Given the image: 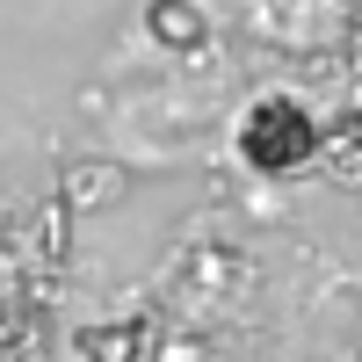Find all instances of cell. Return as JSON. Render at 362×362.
<instances>
[{
  "label": "cell",
  "mask_w": 362,
  "mask_h": 362,
  "mask_svg": "<svg viewBox=\"0 0 362 362\" xmlns=\"http://www.w3.org/2000/svg\"><path fill=\"white\" fill-rule=\"evenodd\" d=\"M355 138H362V124H355Z\"/></svg>",
  "instance_id": "obj_6"
},
{
  "label": "cell",
  "mask_w": 362,
  "mask_h": 362,
  "mask_svg": "<svg viewBox=\"0 0 362 362\" xmlns=\"http://www.w3.org/2000/svg\"><path fill=\"white\" fill-rule=\"evenodd\" d=\"M326 181H334V189H362V138L348 131V138H334V145H326Z\"/></svg>",
  "instance_id": "obj_5"
},
{
  "label": "cell",
  "mask_w": 362,
  "mask_h": 362,
  "mask_svg": "<svg viewBox=\"0 0 362 362\" xmlns=\"http://www.w3.org/2000/svg\"><path fill=\"white\" fill-rule=\"evenodd\" d=\"M232 153L247 160V174H261V181H297V174H312L326 160V131H319V116L297 95L268 87V95H254L247 109H239Z\"/></svg>",
  "instance_id": "obj_1"
},
{
  "label": "cell",
  "mask_w": 362,
  "mask_h": 362,
  "mask_svg": "<svg viewBox=\"0 0 362 362\" xmlns=\"http://www.w3.org/2000/svg\"><path fill=\"white\" fill-rule=\"evenodd\" d=\"M145 29H153V44H174V51H196L210 37L196 0H145Z\"/></svg>",
  "instance_id": "obj_2"
},
{
  "label": "cell",
  "mask_w": 362,
  "mask_h": 362,
  "mask_svg": "<svg viewBox=\"0 0 362 362\" xmlns=\"http://www.w3.org/2000/svg\"><path fill=\"white\" fill-rule=\"evenodd\" d=\"M138 341H145V319L87 326V334H80V355H87V362H138Z\"/></svg>",
  "instance_id": "obj_3"
},
{
  "label": "cell",
  "mask_w": 362,
  "mask_h": 362,
  "mask_svg": "<svg viewBox=\"0 0 362 362\" xmlns=\"http://www.w3.org/2000/svg\"><path fill=\"white\" fill-rule=\"evenodd\" d=\"M116 196H124V174L116 167H73L66 174V203L73 210H95V203H116Z\"/></svg>",
  "instance_id": "obj_4"
}]
</instances>
